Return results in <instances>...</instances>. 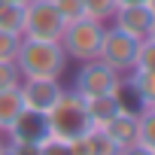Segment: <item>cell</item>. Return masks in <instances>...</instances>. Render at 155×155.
Instances as JSON below:
<instances>
[{
    "label": "cell",
    "instance_id": "1",
    "mask_svg": "<svg viewBox=\"0 0 155 155\" xmlns=\"http://www.w3.org/2000/svg\"><path fill=\"white\" fill-rule=\"evenodd\" d=\"M21 79H61L67 70V52L61 40H28L21 37L15 52Z\"/></svg>",
    "mask_w": 155,
    "mask_h": 155
},
{
    "label": "cell",
    "instance_id": "2",
    "mask_svg": "<svg viewBox=\"0 0 155 155\" xmlns=\"http://www.w3.org/2000/svg\"><path fill=\"white\" fill-rule=\"evenodd\" d=\"M46 122H49V137H58V140H67V143L91 128L88 116H85V101L73 88L61 91V97L55 101V107L46 113Z\"/></svg>",
    "mask_w": 155,
    "mask_h": 155
},
{
    "label": "cell",
    "instance_id": "3",
    "mask_svg": "<svg viewBox=\"0 0 155 155\" xmlns=\"http://www.w3.org/2000/svg\"><path fill=\"white\" fill-rule=\"evenodd\" d=\"M104 31H107V25L97 21V18H88V15L70 21V25L64 28V34H61V46H64L67 58H76V61H91V58H97Z\"/></svg>",
    "mask_w": 155,
    "mask_h": 155
},
{
    "label": "cell",
    "instance_id": "4",
    "mask_svg": "<svg viewBox=\"0 0 155 155\" xmlns=\"http://www.w3.org/2000/svg\"><path fill=\"white\" fill-rule=\"evenodd\" d=\"M64 18L52 6V0H28L21 12V37L28 40H61Z\"/></svg>",
    "mask_w": 155,
    "mask_h": 155
},
{
    "label": "cell",
    "instance_id": "5",
    "mask_svg": "<svg viewBox=\"0 0 155 155\" xmlns=\"http://www.w3.org/2000/svg\"><path fill=\"white\" fill-rule=\"evenodd\" d=\"M73 91L79 97H94V94H110V91H122V76L107 67L101 58L82 61V67L73 76Z\"/></svg>",
    "mask_w": 155,
    "mask_h": 155
},
{
    "label": "cell",
    "instance_id": "6",
    "mask_svg": "<svg viewBox=\"0 0 155 155\" xmlns=\"http://www.w3.org/2000/svg\"><path fill=\"white\" fill-rule=\"evenodd\" d=\"M137 46H140V40H134L131 34H125V31H119V28L113 25V28H107V31H104V40H101L97 58H101L107 67H113L119 76H125V73H131V70H134Z\"/></svg>",
    "mask_w": 155,
    "mask_h": 155
},
{
    "label": "cell",
    "instance_id": "7",
    "mask_svg": "<svg viewBox=\"0 0 155 155\" xmlns=\"http://www.w3.org/2000/svg\"><path fill=\"white\" fill-rule=\"evenodd\" d=\"M18 91H21L25 110L49 113L55 107V101L61 97L64 85H61V79H21L18 82Z\"/></svg>",
    "mask_w": 155,
    "mask_h": 155
},
{
    "label": "cell",
    "instance_id": "8",
    "mask_svg": "<svg viewBox=\"0 0 155 155\" xmlns=\"http://www.w3.org/2000/svg\"><path fill=\"white\" fill-rule=\"evenodd\" d=\"M6 137H9V143H31V146H40V143L49 137L46 113L21 110V113H18V119L6 128Z\"/></svg>",
    "mask_w": 155,
    "mask_h": 155
},
{
    "label": "cell",
    "instance_id": "9",
    "mask_svg": "<svg viewBox=\"0 0 155 155\" xmlns=\"http://www.w3.org/2000/svg\"><path fill=\"white\" fill-rule=\"evenodd\" d=\"M119 31L131 34L134 40H146L149 28H152V12L143 6V3H134V6H116L113 18H110Z\"/></svg>",
    "mask_w": 155,
    "mask_h": 155
},
{
    "label": "cell",
    "instance_id": "10",
    "mask_svg": "<svg viewBox=\"0 0 155 155\" xmlns=\"http://www.w3.org/2000/svg\"><path fill=\"white\" fill-rule=\"evenodd\" d=\"M104 131L113 137V143H116L119 149H125V146H131V143H140V119H137V110L122 107V110L104 125Z\"/></svg>",
    "mask_w": 155,
    "mask_h": 155
},
{
    "label": "cell",
    "instance_id": "11",
    "mask_svg": "<svg viewBox=\"0 0 155 155\" xmlns=\"http://www.w3.org/2000/svg\"><path fill=\"white\" fill-rule=\"evenodd\" d=\"M73 155H119V146L113 143V137L104 128H88L85 134L70 140Z\"/></svg>",
    "mask_w": 155,
    "mask_h": 155
},
{
    "label": "cell",
    "instance_id": "12",
    "mask_svg": "<svg viewBox=\"0 0 155 155\" xmlns=\"http://www.w3.org/2000/svg\"><path fill=\"white\" fill-rule=\"evenodd\" d=\"M85 101V116L91 128H104L125 104H122V91H110V94H94V97H82Z\"/></svg>",
    "mask_w": 155,
    "mask_h": 155
},
{
    "label": "cell",
    "instance_id": "13",
    "mask_svg": "<svg viewBox=\"0 0 155 155\" xmlns=\"http://www.w3.org/2000/svg\"><path fill=\"white\" fill-rule=\"evenodd\" d=\"M128 76V88L140 101V107H155V70H131Z\"/></svg>",
    "mask_w": 155,
    "mask_h": 155
},
{
    "label": "cell",
    "instance_id": "14",
    "mask_svg": "<svg viewBox=\"0 0 155 155\" xmlns=\"http://www.w3.org/2000/svg\"><path fill=\"white\" fill-rule=\"evenodd\" d=\"M21 110H25V101H21L18 85L15 88H0V131H6L18 119Z\"/></svg>",
    "mask_w": 155,
    "mask_h": 155
},
{
    "label": "cell",
    "instance_id": "15",
    "mask_svg": "<svg viewBox=\"0 0 155 155\" xmlns=\"http://www.w3.org/2000/svg\"><path fill=\"white\" fill-rule=\"evenodd\" d=\"M21 12L25 3H0V31L21 34Z\"/></svg>",
    "mask_w": 155,
    "mask_h": 155
},
{
    "label": "cell",
    "instance_id": "16",
    "mask_svg": "<svg viewBox=\"0 0 155 155\" xmlns=\"http://www.w3.org/2000/svg\"><path fill=\"white\" fill-rule=\"evenodd\" d=\"M137 119H140V143L155 149V107H140Z\"/></svg>",
    "mask_w": 155,
    "mask_h": 155
},
{
    "label": "cell",
    "instance_id": "17",
    "mask_svg": "<svg viewBox=\"0 0 155 155\" xmlns=\"http://www.w3.org/2000/svg\"><path fill=\"white\" fill-rule=\"evenodd\" d=\"M82 9L88 18H97V21H110L113 12H116V0H82Z\"/></svg>",
    "mask_w": 155,
    "mask_h": 155
},
{
    "label": "cell",
    "instance_id": "18",
    "mask_svg": "<svg viewBox=\"0 0 155 155\" xmlns=\"http://www.w3.org/2000/svg\"><path fill=\"white\" fill-rule=\"evenodd\" d=\"M134 70H155V43L140 40L137 55H134Z\"/></svg>",
    "mask_w": 155,
    "mask_h": 155
},
{
    "label": "cell",
    "instance_id": "19",
    "mask_svg": "<svg viewBox=\"0 0 155 155\" xmlns=\"http://www.w3.org/2000/svg\"><path fill=\"white\" fill-rule=\"evenodd\" d=\"M52 6L58 9V15L64 18V25L76 21V18H82L85 9H82V0H52Z\"/></svg>",
    "mask_w": 155,
    "mask_h": 155
},
{
    "label": "cell",
    "instance_id": "20",
    "mask_svg": "<svg viewBox=\"0 0 155 155\" xmlns=\"http://www.w3.org/2000/svg\"><path fill=\"white\" fill-rule=\"evenodd\" d=\"M21 34H9V31H0V61H15Z\"/></svg>",
    "mask_w": 155,
    "mask_h": 155
},
{
    "label": "cell",
    "instance_id": "21",
    "mask_svg": "<svg viewBox=\"0 0 155 155\" xmlns=\"http://www.w3.org/2000/svg\"><path fill=\"white\" fill-rule=\"evenodd\" d=\"M37 155H73V149H70V143H67V140L46 137V140L37 146Z\"/></svg>",
    "mask_w": 155,
    "mask_h": 155
},
{
    "label": "cell",
    "instance_id": "22",
    "mask_svg": "<svg viewBox=\"0 0 155 155\" xmlns=\"http://www.w3.org/2000/svg\"><path fill=\"white\" fill-rule=\"evenodd\" d=\"M21 82V73L15 61H0V88H15Z\"/></svg>",
    "mask_w": 155,
    "mask_h": 155
},
{
    "label": "cell",
    "instance_id": "23",
    "mask_svg": "<svg viewBox=\"0 0 155 155\" xmlns=\"http://www.w3.org/2000/svg\"><path fill=\"white\" fill-rule=\"evenodd\" d=\"M119 155H155V149H149L146 143H131V146L119 149Z\"/></svg>",
    "mask_w": 155,
    "mask_h": 155
},
{
    "label": "cell",
    "instance_id": "24",
    "mask_svg": "<svg viewBox=\"0 0 155 155\" xmlns=\"http://www.w3.org/2000/svg\"><path fill=\"white\" fill-rule=\"evenodd\" d=\"M0 155H15V146L9 140H3V143H0Z\"/></svg>",
    "mask_w": 155,
    "mask_h": 155
},
{
    "label": "cell",
    "instance_id": "25",
    "mask_svg": "<svg viewBox=\"0 0 155 155\" xmlns=\"http://www.w3.org/2000/svg\"><path fill=\"white\" fill-rule=\"evenodd\" d=\"M134 3H143V0H116V6H134Z\"/></svg>",
    "mask_w": 155,
    "mask_h": 155
},
{
    "label": "cell",
    "instance_id": "26",
    "mask_svg": "<svg viewBox=\"0 0 155 155\" xmlns=\"http://www.w3.org/2000/svg\"><path fill=\"white\" fill-rule=\"evenodd\" d=\"M143 6H146V9L152 12V18H155V0H143Z\"/></svg>",
    "mask_w": 155,
    "mask_h": 155
},
{
    "label": "cell",
    "instance_id": "27",
    "mask_svg": "<svg viewBox=\"0 0 155 155\" xmlns=\"http://www.w3.org/2000/svg\"><path fill=\"white\" fill-rule=\"evenodd\" d=\"M146 40H152V43H155V18H152V28H149V34H146Z\"/></svg>",
    "mask_w": 155,
    "mask_h": 155
},
{
    "label": "cell",
    "instance_id": "28",
    "mask_svg": "<svg viewBox=\"0 0 155 155\" xmlns=\"http://www.w3.org/2000/svg\"><path fill=\"white\" fill-rule=\"evenodd\" d=\"M3 3H28V0H3Z\"/></svg>",
    "mask_w": 155,
    "mask_h": 155
},
{
    "label": "cell",
    "instance_id": "29",
    "mask_svg": "<svg viewBox=\"0 0 155 155\" xmlns=\"http://www.w3.org/2000/svg\"><path fill=\"white\" fill-rule=\"evenodd\" d=\"M0 143H3V137H0Z\"/></svg>",
    "mask_w": 155,
    "mask_h": 155
}]
</instances>
